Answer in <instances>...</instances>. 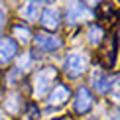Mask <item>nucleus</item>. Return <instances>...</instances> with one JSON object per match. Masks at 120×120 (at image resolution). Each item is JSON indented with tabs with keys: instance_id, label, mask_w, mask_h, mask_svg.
Masks as SVG:
<instances>
[{
	"instance_id": "nucleus-10",
	"label": "nucleus",
	"mask_w": 120,
	"mask_h": 120,
	"mask_svg": "<svg viewBox=\"0 0 120 120\" xmlns=\"http://www.w3.org/2000/svg\"><path fill=\"white\" fill-rule=\"evenodd\" d=\"M102 36H104V30L101 26H93L91 30H89V36L87 38H89V41H91L93 45H97V43L102 39Z\"/></svg>"
},
{
	"instance_id": "nucleus-4",
	"label": "nucleus",
	"mask_w": 120,
	"mask_h": 120,
	"mask_svg": "<svg viewBox=\"0 0 120 120\" xmlns=\"http://www.w3.org/2000/svg\"><path fill=\"white\" fill-rule=\"evenodd\" d=\"M93 106V94L87 87H81L75 97V112L77 114H87Z\"/></svg>"
},
{
	"instance_id": "nucleus-8",
	"label": "nucleus",
	"mask_w": 120,
	"mask_h": 120,
	"mask_svg": "<svg viewBox=\"0 0 120 120\" xmlns=\"http://www.w3.org/2000/svg\"><path fill=\"white\" fill-rule=\"evenodd\" d=\"M39 22H41V26L47 28V30H57V28H59V14H57V10L45 8V10L41 12Z\"/></svg>"
},
{
	"instance_id": "nucleus-11",
	"label": "nucleus",
	"mask_w": 120,
	"mask_h": 120,
	"mask_svg": "<svg viewBox=\"0 0 120 120\" xmlns=\"http://www.w3.org/2000/svg\"><path fill=\"white\" fill-rule=\"evenodd\" d=\"M110 79L106 77V75H102V77H97L94 79V89H97L98 93H106L108 89H110Z\"/></svg>"
},
{
	"instance_id": "nucleus-6",
	"label": "nucleus",
	"mask_w": 120,
	"mask_h": 120,
	"mask_svg": "<svg viewBox=\"0 0 120 120\" xmlns=\"http://www.w3.org/2000/svg\"><path fill=\"white\" fill-rule=\"evenodd\" d=\"M18 53V43L12 38H0V63H8Z\"/></svg>"
},
{
	"instance_id": "nucleus-15",
	"label": "nucleus",
	"mask_w": 120,
	"mask_h": 120,
	"mask_svg": "<svg viewBox=\"0 0 120 120\" xmlns=\"http://www.w3.org/2000/svg\"><path fill=\"white\" fill-rule=\"evenodd\" d=\"M110 118H112V120H120V110H114V112H110Z\"/></svg>"
},
{
	"instance_id": "nucleus-3",
	"label": "nucleus",
	"mask_w": 120,
	"mask_h": 120,
	"mask_svg": "<svg viewBox=\"0 0 120 120\" xmlns=\"http://www.w3.org/2000/svg\"><path fill=\"white\" fill-rule=\"evenodd\" d=\"M85 18H89V8L83 2H79V0H69V4H67V22L75 24V22L85 20Z\"/></svg>"
},
{
	"instance_id": "nucleus-2",
	"label": "nucleus",
	"mask_w": 120,
	"mask_h": 120,
	"mask_svg": "<svg viewBox=\"0 0 120 120\" xmlns=\"http://www.w3.org/2000/svg\"><path fill=\"white\" fill-rule=\"evenodd\" d=\"M87 67H89V63H87V57L83 53H69L65 57V73L73 79L81 77L87 71Z\"/></svg>"
},
{
	"instance_id": "nucleus-16",
	"label": "nucleus",
	"mask_w": 120,
	"mask_h": 120,
	"mask_svg": "<svg viewBox=\"0 0 120 120\" xmlns=\"http://www.w3.org/2000/svg\"><path fill=\"white\" fill-rule=\"evenodd\" d=\"M114 87H116V89H118V91H120V77L116 79V81H114Z\"/></svg>"
},
{
	"instance_id": "nucleus-7",
	"label": "nucleus",
	"mask_w": 120,
	"mask_h": 120,
	"mask_svg": "<svg viewBox=\"0 0 120 120\" xmlns=\"http://www.w3.org/2000/svg\"><path fill=\"white\" fill-rule=\"evenodd\" d=\"M69 97H71V91H69L65 85H55V89L51 91L47 102L51 104V106H61V104H65L69 101Z\"/></svg>"
},
{
	"instance_id": "nucleus-1",
	"label": "nucleus",
	"mask_w": 120,
	"mask_h": 120,
	"mask_svg": "<svg viewBox=\"0 0 120 120\" xmlns=\"http://www.w3.org/2000/svg\"><path fill=\"white\" fill-rule=\"evenodd\" d=\"M55 77H57V69L51 67V65L39 69L36 73V77H34V93H36V97H43L47 93V89L51 87V83L55 81Z\"/></svg>"
},
{
	"instance_id": "nucleus-13",
	"label": "nucleus",
	"mask_w": 120,
	"mask_h": 120,
	"mask_svg": "<svg viewBox=\"0 0 120 120\" xmlns=\"http://www.w3.org/2000/svg\"><path fill=\"white\" fill-rule=\"evenodd\" d=\"M14 34H16V38L20 39V41H30V30L26 28V26H14V30H12Z\"/></svg>"
},
{
	"instance_id": "nucleus-14",
	"label": "nucleus",
	"mask_w": 120,
	"mask_h": 120,
	"mask_svg": "<svg viewBox=\"0 0 120 120\" xmlns=\"http://www.w3.org/2000/svg\"><path fill=\"white\" fill-rule=\"evenodd\" d=\"M4 16H6V12H4V6L0 4V28H2V24H4Z\"/></svg>"
},
{
	"instance_id": "nucleus-19",
	"label": "nucleus",
	"mask_w": 120,
	"mask_h": 120,
	"mask_svg": "<svg viewBox=\"0 0 120 120\" xmlns=\"http://www.w3.org/2000/svg\"><path fill=\"white\" fill-rule=\"evenodd\" d=\"M28 120H30V118H28Z\"/></svg>"
},
{
	"instance_id": "nucleus-18",
	"label": "nucleus",
	"mask_w": 120,
	"mask_h": 120,
	"mask_svg": "<svg viewBox=\"0 0 120 120\" xmlns=\"http://www.w3.org/2000/svg\"><path fill=\"white\" fill-rule=\"evenodd\" d=\"M47 2H51V0H47Z\"/></svg>"
},
{
	"instance_id": "nucleus-12",
	"label": "nucleus",
	"mask_w": 120,
	"mask_h": 120,
	"mask_svg": "<svg viewBox=\"0 0 120 120\" xmlns=\"http://www.w3.org/2000/svg\"><path fill=\"white\" fill-rule=\"evenodd\" d=\"M18 106H20V97H18V94H8V98H6V110L10 114H16L18 112Z\"/></svg>"
},
{
	"instance_id": "nucleus-5",
	"label": "nucleus",
	"mask_w": 120,
	"mask_h": 120,
	"mask_svg": "<svg viewBox=\"0 0 120 120\" xmlns=\"http://www.w3.org/2000/svg\"><path fill=\"white\" fill-rule=\"evenodd\" d=\"M36 45L41 51H57L63 45V41H61V38L51 36V34H38L36 36Z\"/></svg>"
},
{
	"instance_id": "nucleus-17",
	"label": "nucleus",
	"mask_w": 120,
	"mask_h": 120,
	"mask_svg": "<svg viewBox=\"0 0 120 120\" xmlns=\"http://www.w3.org/2000/svg\"><path fill=\"white\" fill-rule=\"evenodd\" d=\"M87 2H98V0H87Z\"/></svg>"
},
{
	"instance_id": "nucleus-9",
	"label": "nucleus",
	"mask_w": 120,
	"mask_h": 120,
	"mask_svg": "<svg viewBox=\"0 0 120 120\" xmlns=\"http://www.w3.org/2000/svg\"><path fill=\"white\" fill-rule=\"evenodd\" d=\"M41 4H43V0H28L26 6H24V10H22V16L26 18V20H30V22L38 20L39 18V8H41Z\"/></svg>"
}]
</instances>
